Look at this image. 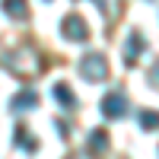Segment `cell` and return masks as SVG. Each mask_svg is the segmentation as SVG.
<instances>
[{
    "mask_svg": "<svg viewBox=\"0 0 159 159\" xmlns=\"http://www.w3.org/2000/svg\"><path fill=\"white\" fill-rule=\"evenodd\" d=\"M61 32H64V38H70V42H86L89 38V29H86V22L80 16H67L61 22Z\"/></svg>",
    "mask_w": 159,
    "mask_h": 159,
    "instance_id": "3",
    "label": "cell"
},
{
    "mask_svg": "<svg viewBox=\"0 0 159 159\" xmlns=\"http://www.w3.org/2000/svg\"><path fill=\"white\" fill-rule=\"evenodd\" d=\"M54 99L64 105V108H73V105H76V99H73V92H70L67 83H57V86H54Z\"/></svg>",
    "mask_w": 159,
    "mask_h": 159,
    "instance_id": "6",
    "label": "cell"
},
{
    "mask_svg": "<svg viewBox=\"0 0 159 159\" xmlns=\"http://www.w3.org/2000/svg\"><path fill=\"white\" fill-rule=\"evenodd\" d=\"M35 105H38V96L32 89H25V92H19V96L13 99V111H32Z\"/></svg>",
    "mask_w": 159,
    "mask_h": 159,
    "instance_id": "5",
    "label": "cell"
},
{
    "mask_svg": "<svg viewBox=\"0 0 159 159\" xmlns=\"http://www.w3.org/2000/svg\"><path fill=\"white\" fill-rule=\"evenodd\" d=\"M140 51H143V38H140L137 32H130L127 42H124V64H134Z\"/></svg>",
    "mask_w": 159,
    "mask_h": 159,
    "instance_id": "4",
    "label": "cell"
},
{
    "mask_svg": "<svg viewBox=\"0 0 159 159\" xmlns=\"http://www.w3.org/2000/svg\"><path fill=\"white\" fill-rule=\"evenodd\" d=\"M140 127L143 130H156L159 127V111H140Z\"/></svg>",
    "mask_w": 159,
    "mask_h": 159,
    "instance_id": "9",
    "label": "cell"
},
{
    "mask_svg": "<svg viewBox=\"0 0 159 159\" xmlns=\"http://www.w3.org/2000/svg\"><path fill=\"white\" fill-rule=\"evenodd\" d=\"M89 150L92 153H105L108 150V134H105V130H92L89 134Z\"/></svg>",
    "mask_w": 159,
    "mask_h": 159,
    "instance_id": "7",
    "label": "cell"
},
{
    "mask_svg": "<svg viewBox=\"0 0 159 159\" xmlns=\"http://www.w3.org/2000/svg\"><path fill=\"white\" fill-rule=\"evenodd\" d=\"M99 108H102L105 118H124V115H127V96H124L121 89H111V92H105V96H102V105H99Z\"/></svg>",
    "mask_w": 159,
    "mask_h": 159,
    "instance_id": "2",
    "label": "cell"
},
{
    "mask_svg": "<svg viewBox=\"0 0 159 159\" xmlns=\"http://www.w3.org/2000/svg\"><path fill=\"white\" fill-rule=\"evenodd\" d=\"M3 10L10 13L13 19H22L25 13H29V7H25V0H3Z\"/></svg>",
    "mask_w": 159,
    "mask_h": 159,
    "instance_id": "8",
    "label": "cell"
},
{
    "mask_svg": "<svg viewBox=\"0 0 159 159\" xmlns=\"http://www.w3.org/2000/svg\"><path fill=\"white\" fill-rule=\"evenodd\" d=\"M76 67H80V76H83V80H89V83H99V80H105V76H108V61H105L99 51H89V54L80 61Z\"/></svg>",
    "mask_w": 159,
    "mask_h": 159,
    "instance_id": "1",
    "label": "cell"
}]
</instances>
